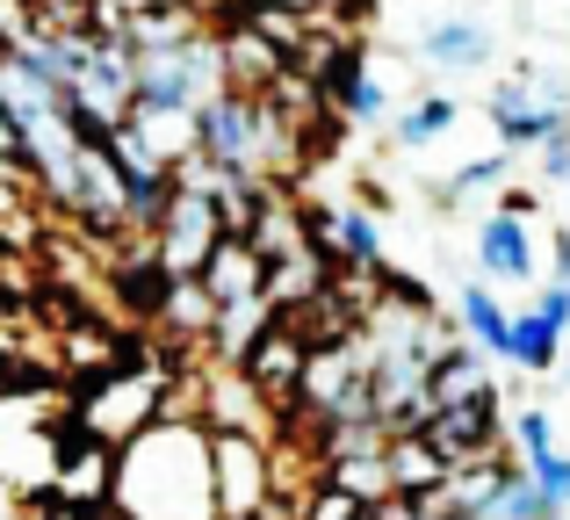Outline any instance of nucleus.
I'll use <instances>...</instances> for the list:
<instances>
[{
	"label": "nucleus",
	"mask_w": 570,
	"mask_h": 520,
	"mask_svg": "<svg viewBox=\"0 0 570 520\" xmlns=\"http://www.w3.org/2000/svg\"><path fill=\"white\" fill-rule=\"evenodd\" d=\"M109 513L116 520H217L209 426L195 412H159L153 426H138L109 455Z\"/></svg>",
	"instance_id": "nucleus-1"
},
{
	"label": "nucleus",
	"mask_w": 570,
	"mask_h": 520,
	"mask_svg": "<svg viewBox=\"0 0 570 520\" xmlns=\"http://www.w3.org/2000/svg\"><path fill=\"white\" fill-rule=\"evenodd\" d=\"M159 412H167V369L116 362V369H101V376L80 391V420H72V434L101 441V449H124V441L138 434V426H153Z\"/></svg>",
	"instance_id": "nucleus-2"
},
{
	"label": "nucleus",
	"mask_w": 570,
	"mask_h": 520,
	"mask_svg": "<svg viewBox=\"0 0 570 520\" xmlns=\"http://www.w3.org/2000/svg\"><path fill=\"white\" fill-rule=\"evenodd\" d=\"M491 138H499V153H534L542 138H557L570 124V80L549 66H520L513 80L491 87Z\"/></svg>",
	"instance_id": "nucleus-3"
},
{
	"label": "nucleus",
	"mask_w": 570,
	"mask_h": 520,
	"mask_svg": "<svg viewBox=\"0 0 570 520\" xmlns=\"http://www.w3.org/2000/svg\"><path fill=\"white\" fill-rule=\"evenodd\" d=\"M209 95H224V58L217 37H195L181 51H138V72H130V101H153V109H203Z\"/></svg>",
	"instance_id": "nucleus-4"
},
{
	"label": "nucleus",
	"mask_w": 570,
	"mask_h": 520,
	"mask_svg": "<svg viewBox=\"0 0 570 520\" xmlns=\"http://www.w3.org/2000/svg\"><path fill=\"white\" fill-rule=\"evenodd\" d=\"M209 492H217V520H253L275 507V449L261 434L217 426L209 434Z\"/></svg>",
	"instance_id": "nucleus-5"
},
{
	"label": "nucleus",
	"mask_w": 570,
	"mask_h": 520,
	"mask_svg": "<svg viewBox=\"0 0 570 520\" xmlns=\"http://www.w3.org/2000/svg\"><path fill=\"white\" fill-rule=\"evenodd\" d=\"M145 254H153L167 275H195L203 267V254L224 239V210H217V196L209 188H188V181H174V196H167V210H159V225L145 232Z\"/></svg>",
	"instance_id": "nucleus-6"
},
{
	"label": "nucleus",
	"mask_w": 570,
	"mask_h": 520,
	"mask_svg": "<svg viewBox=\"0 0 570 520\" xmlns=\"http://www.w3.org/2000/svg\"><path fill=\"white\" fill-rule=\"evenodd\" d=\"M419 434L433 441V449L448 455V470L455 463H476V455H499V449H513L505 441V412H499V391H476V398H462V405H441Z\"/></svg>",
	"instance_id": "nucleus-7"
},
{
	"label": "nucleus",
	"mask_w": 570,
	"mask_h": 520,
	"mask_svg": "<svg viewBox=\"0 0 570 520\" xmlns=\"http://www.w3.org/2000/svg\"><path fill=\"white\" fill-rule=\"evenodd\" d=\"M304 362H311V340H304V325H296V318H275V325H267V333L246 347L238 376H246L253 391H261L267 405L282 412V405L296 398V376H304Z\"/></svg>",
	"instance_id": "nucleus-8"
},
{
	"label": "nucleus",
	"mask_w": 570,
	"mask_h": 520,
	"mask_svg": "<svg viewBox=\"0 0 570 520\" xmlns=\"http://www.w3.org/2000/svg\"><path fill=\"white\" fill-rule=\"evenodd\" d=\"M491 51H499V29L484 22V14H441V22L419 29V58H426V72H484Z\"/></svg>",
	"instance_id": "nucleus-9"
},
{
	"label": "nucleus",
	"mask_w": 570,
	"mask_h": 520,
	"mask_svg": "<svg viewBox=\"0 0 570 520\" xmlns=\"http://www.w3.org/2000/svg\"><path fill=\"white\" fill-rule=\"evenodd\" d=\"M476 267H484V282H513V290H528L534 267H542V246H534L528 217L491 210L484 225H476Z\"/></svg>",
	"instance_id": "nucleus-10"
},
{
	"label": "nucleus",
	"mask_w": 570,
	"mask_h": 520,
	"mask_svg": "<svg viewBox=\"0 0 570 520\" xmlns=\"http://www.w3.org/2000/svg\"><path fill=\"white\" fill-rule=\"evenodd\" d=\"M217 58H224V87H238V95H267V87L289 72V58H282L261 29H246V22L217 29Z\"/></svg>",
	"instance_id": "nucleus-11"
},
{
	"label": "nucleus",
	"mask_w": 570,
	"mask_h": 520,
	"mask_svg": "<svg viewBox=\"0 0 570 520\" xmlns=\"http://www.w3.org/2000/svg\"><path fill=\"white\" fill-rule=\"evenodd\" d=\"M195 282L209 290V304H246V296H267L261 290V282H267V261L253 254L238 232H224V239L203 254V267H195Z\"/></svg>",
	"instance_id": "nucleus-12"
},
{
	"label": "nucleus",
	"mask_w": 570,
	"mask_h": 520,
	"mask_svg": "<svg viewBox=\"0 0 570 520\" xmlns=\"http://www.w3.org/2000/svg\"><path fill=\"white\" fill-rule=\"evenodd\" d=\"M383 470H390V499H433L448 484V455L433 449L426 434H390Z\"/></svg>",
	"instance_id": "nucleus-13"
},
{
	"label": "nucleus",
	"mask_w": 570,
	"mask_h": 520,
	"mask_svg": "<svg viewBox=\"0 0 570 520\" xmlns=\"http://www.w3.org/2000/svg\"><path fill=\"white\" fill-rule=\"evenodd\" d=\"M318 87H325V109L354 116V124H376V116L390 109V95L376 87V72H368V58H362V51H340L333 66L318 72Z\"/></svg>",
	"instance_id": "nucleus-14"
},
{
	"label": "nucleus",
	"mask_w": 570,
	"mask_h": 520,
	"mask_svg": "<svg viewBox=\"0 0 570 520\" xmlns=\"http://www.w3.org/2000/svg\"><path fill=\"white\" fill-rule=\"evenodd\" d=\"M124 130H130V138H138V145H145V153H153L167 174L195 153V116H188V109H153V101H130Z\"/></svg>",
	"instance_id": "nucleus-15"
},
{
	"label": "nucleus",
	"mask_w": 570,
	"mask_h": 520,
	"mask_svg": "<svg viewBox=\"0 0 570 520\" xmlns=\"http://www.w3.org/2000/svg\"><path fill=\"white\" fill-rule=\"evenodd\" d=\"M203 37L188 0H153V8H130L124 14V43L130 51H181V43Z\"/></svg>",
	"instance_id": "nucleus-16"
},
{
	"label": "nucleus",
	"mask_w": 570,
	"mask_h": 520,
	"mask_svg": "<svg viewBox=\"0 0 570 520\" xmlns=\"http://www.w3.org/2000/svg\"><path fill=\"white\" fill-rule=\"evenodd\" d=\"M159 333L174 340V347H203L209 340V318H217V304H209V290L195 275H167V296H159Z\"/></svg>",
	"instance_id": "nucleus-17"
},
{
	"label": "nucleus",
	"mask_w": 570,
	"mask_h": 520,
	"mask_svg": "<svg viewBox=\"0 0 570 520\" xmlns=\"http://www.w3.org/2000/svg\"><path fill=\"white\" fill-rule=\"evenodd\" d=\"M476 391H491L484 354H476L470 340H448V347L426 362V405L441 412V405H462V398H476Z\"/></svg>",
	"instance_id": "nucleus-18"
},
{
	"label": "nucleus",
	"mask_w": 570,
	"mask_h": 520,
	"mask_svg": "<svg viewBox=\"0 0 570 520\" xmlns=\"http://www.w3.org/2000/svg\"><path fill=\"white\" fill-rule=\"evenodd\" d=\"M455 325H462V340H470L476 354H505V325H513V311L491 296V282H462Z\"/></svg>",
	"instance_id": "nucleus-19"
},
{
	"label": "nucleus",
	"mask_w": 570,
	"mask_h": 520,
	"mask_svg": "<svg viewBox=\"0 0 570 520\" xmlns=\"http://www.w3.org/2000/svg\"><path fill=\"white\" fill-rule=\"evenodd\" d=\"M557 354H563V333L542 318V311H520V318L505 325V354H499V362H513L520 376H549Z\"/></svg>",
	"instance_id": "nucleus-20"
},
{
	"label": "nucleus",
	"mask_w": 570,
	"mask_h": 520,
	"mask_svg": "<svg viewBox=\"0 0 570 520\" xmlns=\"http://www.w3.org/2000/svg\"><path fill=\"white\" fill-rule=\"evenodd\" d=\"M325 484L347 499H362V507H383L390 499V470H383V449H354V455H325Z\"/></svg>",
	"instance_id": "nucleus-21"
},
{
	"label": "nucleus",
	"mask_w": 570,
	"mask_h": 520,
	"mask_svg": "<svg viewBox=\"0 0 570 520\" xmlns=\"http://www.w3.org/2000/svg\"><path fill=\"white\" fill-rule=\"evenodd\" d=\"M462 116V101L455 95H426V101H412V109L390 124V138L404 145V153H426V145H441L448 138V124Z\"/></svg>",
	"instance_id": "nucleus-22"
},
{
	"label": "nucleus",
	"mask_w": 570,
	"mask_h": 520,
	"mask_svg": "<svg viewBox=\"0 0 570 520\" xmlns=\"http://www.w3.org/2000/svg\"><path fill=\"white\" fill-rule=\"evenodd\" d=\"M476 520H563V513L549 507V499H542V484H534L528 470L513 463V470L499 478V492L484 499V513H476Z\"/></svg>",
	"instance_id": "nucleus-23"
},
{
	"label": "nucleus",
	"mask_w": 570,
	"mask_h": 520,
	"mask_svg": "<svg viewBox=\"0 0 570 520\" xmlns=\"http://www.w3.org/2000/svg\"><path fill=\"white\" fill-rule=\"evenodd\" d=\"M505 167H513V153H499V145H491L484 159H462L455 174H441V188H433V196H441V203H470V196H484V188H499Z\"/></svg>",
	"instance_id": "nucleus-24"
},
{
	"label": "nucleus",
	"mask_w": 570,
	"mask_h": 520,
	"mask_svg": "<svg viewBox=\"0 0 570 520\" xmlns=\"http://www.w3.org/2000/svg\"><path fill=\"white\" fill-rule=\"evenodd\" d=\"M238 22H246V29H261V37L275 43L282 58H296V43L311 37V22H304V14H296V8L282 14V0H246V14H238Z\"/></svg>",
	"instance_id": "nucleus-25"
},
{
	"label": "nucleus",
	"mask_w": 570,
	"mask_h": 520,
	"mask_svg": "<svg viewBox=\"0 0 570 520\" xmlns=\"http://www.w3.org/2000/svg\"><path fill=\"white\" fill-rule=\"evenodd\" d=\"M520 470H528V478L542 484V499H549V507H557V513H570V455H563V449H542V455H528Z\"/></svg>",
	"instance_id": "nucleus-26"
},
{
	"label": "nucleus",
	"mask_w": 570,
	"mask_h": 520,
	"mask_svg": "<svg viewBox=\"0 0 570 520\" xmlns=\"http://www.w3.org/2000/svg\"><path fill=\"white\" fill-rule=\"evenodd\" d=\"M534 159H542V181H570V124L557 130V138L534 145Z\"/></svg>",
	"instance_id": "nucleus-27"
},
{
	"label": "nucleus",
	"mask_w": 570,
	"mask_h": 520,
	"mask_svg": "<svg viewBox=\"0 0 570 520\" xmlns=\"http://www.w3.org/2000/svg\"><path fill=\"white\" fill-rule=\"evenodd\" d=\"M528 311H542L549 325H557V333H570V290L563 282H542V290H534V304Z\"/></svg>",
	"instance_id": "nucleus-28"
},
{
	"label": "nucleus",
	"mask_w": 570,
	"mask_h": 520,
	"mask_svg": "<svg viewBox=\"0 0 570 520\" xmlns=\"http://www.w3.org/2000/svg\"><path fill=\"white\" fill-rule=\"evenodd\" d=\"M549 267H557L549 282H563V290H570V232H557V239H549Z\"/></svg>",
	"instance_id": "nucleus-29"
},
{
	"label": "nucleus",
	"mask_w": 570,
	"mask_h": 520,
	"mask_svg": "<svg viewBox=\"0 0 570 520\" xmlns=\"http://www.w3.org/2000/svg\"><path fill=\"white\" fill-rule=\"evenodd\" d=\"M499 210H505V217H534V188H505Z\"/></svg>",
	"instance_id": "nucleus-30"
},
{
	"label": "nucleus",
	"mask_w": 570,
	"mask_h": 520,
	"mask_svg": "<svg viewBox=\"0 0 570 520\" xmlns=\"http://www.w3.org/2000/svg\"><path fill=\"white\" fill-rule=\"evenodd\" d=\"M0 43H8V37H0Z\"/></svg>",
	"instance_id": "nucleus-31"
},
{
	"label": "nucleus",
	"mask_w": 570,
	"mask_h": 520,
	"mask_svg": "<svg viewBox=\"0 0 570 520\" xmlns=\"http://www.w3.org/2000/svg\"><path fill=\"white\" fill-rule=\"evenodd\" d=\"M563 188H570V181H563Z\"/></svg>",
	"instance_id": "nucleus-32"
}]
</instances>
